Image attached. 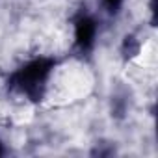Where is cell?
<instances>
[{
    "mask_svg": "<svg viewBox=\"0 0 158 158\" xmlns=\"http://www.w3.org/2000/svg\"><path fill=\"white\" fill-rule=\"evenodd\" d=\"M50 71V65L45 61H35L32 65H28L21 74H19V86L24 93H28L30 97L37 95L47 80V74Z\"/></svg>",
    "mask_w": 158,
    "mask_h": 158,
    "instance_id": "6da1fadb",
    "label": "cell"
},
{
    "mask_svg": "<svg viewBox=\"0 0 158 158\" xmlns=\"http://www.w3.org/2000/svg\"><path fill=\"white\" fill-rule=\"evenodd\" d=\"M106 2H108V4H110V6H115V4H117V2H119V0H106Z\"/></svg>",
    "mask_w": 158,
    "mask_h": 158,
    "instance_id": "3957f363",
    "label": "cell"
},
{
    "mask_svg": "<svg viewBox=\"0 0 158 158\" xmlns=\"http://www.w3.org/2000/svg\"><path fill=\"white\" fill-rule=\"evenodd\" d=\"M93 37H95V24L91 21L84 19V21L78 23V26H76V39H78V43H80L82 47H88L93 41Z\"/></svg>",
    "mask_w": 158,
    "mask_h": 158,
    "instance_id": "7a4b0ae2",
    "label": "cell"
}]
</instances>
